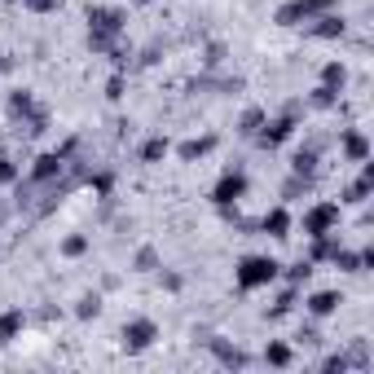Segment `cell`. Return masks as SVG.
<instances>
[{
    "label": "cell",
    "instance_id": "obj_27",
    "mask_svg": "<svg viewBox=\"0 0 374 374\" xmlns=\"http://www.w3.org/2000/svg\"><path fill=\"white\" fill-rule=\"evenodd\" d=\"M62 251H67V255H84V251H88V238H79V234H71L67 242H62Z\"/></svg>",
    "mask_w": 374,
    "mask_h": 374
},
{
    "label": "cell",
    "instance_id": "obj_3",
    "mask_svg": "<svg viewBox=\"0 0 374 374\" xmlns=\"http://www.w3.org/2000/svg\"><path fill=\"white\" fill-rule=\"evenodd\" d=\"M335 225H339V207H335V203H317V207L304 216V234H308V238H321V234H330Z\"/></svg>",
    "mask_w": 374,
    "mask_h": 374
},
{
    "label": "cell",
    "instance_id": "obj_33",
    "mask_svg": "<svg viewBox=\"0 0 374 374\" xmlns=\"http://www.w3.org/2000/svg\"><path fill=\"white\" fill-rule=\"evenodd\" d=\"M137 5H150V0H137Z\"/></svg>",
    "mask_w": 374,
    "mask_h": 374
},
{
    "label": "cell",
    "instance_id": "obj_16",
    "mask_svg": "<svg viewBox=\"0 0 374 374\" xmlns=\"http://www.w3.org/2000/svg\"><path fill=\"white\" fill-rule=\"evenodd\" d=\"M370 189H374V168L366 163V172H361V181H356V185H348V203H361V199H366Z\"/></svg>",
    "mask_w": 374,
    "mask_h": 374
},
{
    "label": "cell",
    "instance_id": "obj_13",
    "mask_svg": "<svg viewBox=\"0 0 374 374\" xmlns=\"http://www.w3.org/2000/svg\"><path fill=\"white\" fill-rule=\"evenodd\" d=\"M9 115H27L31 119V115H36V97H31L27 88H18V93L9 97Z\"/></svg>",
    "mask_w": 374,
    "mask_h": 374
},
{
    "label": "cell",
    "instance_id": "obj_8",
    "mask_svg": "<svg viewBox=\"0 0 374 374\" xmlns=\"http://www.w3.org/2000/svg\"><path fill=\"white\" fill-rule=\"evenodd\" d=\"M290 133H295V119L286 115V119H273L269 128H260L255 137H260V145H282V141H286Z\"/></svg>",
    "mask_w": 374,
    "mask_h": 374
},
{
    "label": "cell",
    "instance_id": "obj_10",
    "mask_svg": "<svg viewBox=\"0 0 374 374\" xmlns=\"http://www.w3.org/2000/svg\"><path fill=\"white\" fill-rule=\"evenodd\" d=\"M339 304H344V300H339L335 290H317V295L308 300V313H313V317H330V313H335Z\"/></svg>",
    "mask_w": 374,
    "mask_h": 374
},
{
    "label": "cell",
    "instance_id": "obj_9",
    "mask_svg": "<svg viewBox=\"0 0 374 374\" xmlns=\"http://www.w3.org/2000/svg\"><path fill=\"white\" fill-rule=\"evenodd\" d=\"M62 163H67V154H40L36 168H31V176H36V181H53V176L62 172Z\"/></svg>",
    "mask_w": 374,
    "mask_h": 374
},
{
    "label": "cell",
    "instance_id": "obj_6",
    "mask_svg": "<svg viewBox=\"0 0 374 374\" xmlns=\"http://www.w3.org/2000/svg\"><path fill=\"white\" fill-rule=\"evenodd\" d=\"M123 13L119 9H88V27L97 31V36H119V31H123Z\"/></svg>",
    "mask_w": 374,
    "mask_h": 374
},
{
    "label": "cell",
    "instance_id": "obj_18",
    "mask_svg": "<svg viewBox=\"0 0 374 374\" xmlns=\"http://www.w3.org/2000/svg\"><path fill=\"white\" fill-rule=\"evenodd\" d=\"M211 145H216V137H199V141H185V145H181V159H189V163H194V159H203V154L211 150Z\"/></svg>",
    "mask_w": 374,
    "mask_h": 374
},
{
    "label": "cell",
    "instance_id": "obj_32",
    "mask_svg": "<svg viewBox=\"0 0 374 374\" xmlns=\"http://www.w3.org/2000/svg\"><path fill=\"white\" fill-rule=\"evenodd\" d=\"M137 269H154V251H150V247L137 251Z\"/></svg>",
    "mask_w": 374,
    "mask_h": 374
},
{
    "label": "cell",
    "instance_id": "obj_5",
    "mask_svg": "<svg viewBox=\"0 0 374 374\" xmlns=\"http://www.w3.org/2000/svg\"><path fill=\"white\" fill-rule=\"evenodd\" d=\"M242 194H247V176H242V172H225L211 199H216V207H225V211H229V207L242 199Z\"/></svg>",
    "mask_w": 374,
    "mask_h": 374
},
{
    "label": "cell",
    "instance_id": "obj_30",
    "mask_svg": "<svg viewBox=\"0 0 374 374\" xmlns=\"http://www.w3.org/2000/svg\"><path fill=\"white\" fill-rule=\"evenodd\" d=\"M308 273H313V265H308V260H300V265H295V269H290V273H286V278H290V282H304V278H308Z\"/></svg>",
    "mask_w": 374,
    "mask_h": 374
},
{
    "label": "cell",
    "instance_id": "obj_17",
    "mask_svg": "<svg viewBox=\"0 0 374 374\" xmlns=\"http://www.w3.org/2000/svg\"><path fill=\"white\" fill-rule=\"evenodd\" d=\"M290 168H295V176H313L317 172V150H300L290 159Z\"/></svg>",
    "mask_w": 374,
    "mask_h": 374
},
{
    "label": "cell",
    "instance_id": "obj_26",
    "mask_svg": "<svg viewBox=\"0 0 374 374\" xmlns=\"http://www.w3.org/2000/svg\"><path fill=\"white\" fill-rule=\"evenodd\" d=\"M290 304H295V290H286V295H278V304L269 308V317H286V313H290Z\"/></svg>",
    "mask_w": 374,
    "mask_h": 374
},
{
    "label": "cell",
    "instance_id": "obj_34",
    "mask_svg": "<svg viewBox=\"0 0 374 374\" xmlns=\"http://www.w3.org/2000/svg\"><path fill=\"white\" fill-rule=\"evenodd\" d=\"M0 71H5V62H0Z\"/></svg>",
    "mask_w": 374,
    "mask_h": 374
},
{
    "label": "cell",
    "instance_id": "obj_12",
    "mask_svg": "<svg viewBox=\"0 0 374 374\" xmlns=\"http://www.w3.org/2000/svg\"><path fill=\"white\" fill-rule=\"evenodd\" d=\"M344 154L352 159V163H366V159H370V141L361 133H344Z\"/></svg>",
    "mask_w": 374,
    "mask_h": 374
},
{
    "label": "cell",
    "instance_id": "obj_28",
    "mask_svg": "<svg viewBox=\"0 0 374 374\" xmlns=\"http://www.w3.org/2000/svg\"><path fill=\"white\" fill-rule=\"evenodd\" d=\"M97 308H102V300H97V295H84L75 313H79V317H97Z\"/></svg>",
    "mask_w": 374,
    "mask_h": 374
},
{
    "label": "cell",
    "instance_id": "obj_21",
    "mask_svg": "<svg viewBox=\"0 0 374 374\" xmlns=\"http://www.w3.org/2000/svg\"><path fill=\"white\" fill-rule=\"evenodd\" d=\"M211 348H216V356H220L225 366H242V361H247V356H242L238 348H229V344H220V339H211Z\"/></svg>",
    "mask_w": 374,
    "mask_h": 374
},
{
    "label": "cell",
    "instance_id": "obj_7",
    "mask_svg": "<svg viewBox=\"0 0 374 374\" xmlns=\"http://www.w3.org/2000/svg\"><path fill=\"white\" fill-rule=\"evenodd\" d=\"M308 31H313L317 40H339V36L348 31V22L335 18V13H321V18H313V27H308Z\"/></svg>",
    "mask_w": 374,
    "mask_h": 374
},
{
    "label": "cell",
    "instance_id": "obj_15",
    "mask_svg": "<svg viewBox=\"0 0 374 374\" xmlns=\"http://www.w3.org/2000/svg\"><path fill=\"white\" fill-rule=\"evenodd\" d=\"M163 154H168V137H150L141 145V163H159Z\"/></svg>",
    "mask_w": 374,
    "mask_h": 374
},
{
    "label": "cell",
    "instance_id": "obj_23",
    "mask_svg": "<svg viewBox=\"0 0 374 374\" xmlns=\"http://www.w3.org/2000/svg\"><path fill=\"white\" fill-rule=\"evenodd\" d=\"M335 102H339V88H326V84H321V88L313 93V106H317V110H330Z\"/></svg>",
    "mask_w": 374,
    "mask_h": 374
},
{
    "label": "cell",
    "instance_id": "obj_2",
    "mask_svg": "<svg viewBox=\"0 0 374 374\" xmlns=\"http://www.w3.org/2000/svg\"><path fill=\"white\" fill-rule=\"evenodd\" d=\"M330 9H335V0H290V5L278 9V27H304Z\"/></svg>",
    "mask_w": 374,
    "mask_h": 374
},
{
    "label": "cell",
    "instance_id": "obj_25",
    "mask_svg": "<svg viewBox=\"0 0 374 374\" xmlns=\"http://www.w3.org/2000/svg\"><path fill=\"white\" fill-rule=\"evenodd\" d=\"M13 181H18V168H13L9 154H0V185H13Z\"/></svg>",
    "mask_w": 374,
    "mask_h": 374
},
{
    "label": "cell",
    "instance_id": "obj_31",
    "mask_svg": "<svg viewBox=\"0 0 374 374\" xmlns=\"http://www.w3.org/2000/svg\"><path fill=\"white\" fill-rule=\"evenodd\" d=\"M106 97H110V102H119V97H123V79H119V75L106 84Z\"/></svg>",
    "mask_w": 374,
    "mask_h": 374
},
{
    "label": "cell",
    "instance_id": "obj_29",
    "mask_svg": "<svg viewBox=\"0 0 374 374\" xmlns=\"http://www.w3.org/2000/svg\"><path fill=\"white\" fill-rule=\"evenodd\" d=\"M62 5V0H27V9H36V13H53Z\"/></svg>",
    "mask_w": 374,
    "mask_h": 374
},
{
    "label": "cell",
    "instance_id": "obj_20",
    "mask_svg": "<svg viewBox=\"0 0 374 374\" xmlns=\"http://www.w3.org/2000/svg\"><path fill=\"white\" fill-rule=\"evenodd\" d=\"M339 251V242L330 238V234H321V238H313V260H330Z\"/></svg>",
    "mask_w": 374,
    "mask_h": 374
},
{
    "label": "cell",
    "instance_id": "obj_1",
    "mask_svg": "<svg viewBox=\"0 0 374 374\" xmlns=\"http://www.w3.org/2000/svg\"><path fill=\"white\" fill-rule=\"evenodd\" d=\"M278 260H269V255H247L238 265V286L242 290H255V286H269L273 278H278Z\"/></svg>",
    "mask_w": 374,
    "mask_h": 374
},
{
    "label": "cell",
    "instance_id": "obj_22",
    "mask_svg": "<svg viewBox=\"0 0 374 374\" xmlns=\"http://www.w3.org/2000/svg\"><path fill=\"white\" fill-rule=\"evenodd\" d=\"M265 361H269V366H290V348H286V344H269V348H265Z\"/></svg>",
    "mask_w": 374,
    "mask_h": 374
},
{
    "label": "cell",
    "instance_id": "obj_14",
    "mask_svg": "<svg viewBox=\"0 0 374 374\" xmlns=\"http://www.w3.org/2000/svg\"><path fill=\"white\" fill-rule=\"evenodd\" d=\"M286 229H290V216L278 207V211H269L265 216V234H273V238H286Z\"/></svg>",
    "mask_w": 374,
    "mask_h": 374
},
{
    "label": "cell",
    "instance_id": "obj_19",
    "mask_svg": "<svg viewBox=\"0 0 374 374\" xmlns=\"http://www.w3.org/2000/svg\"><path fill=\"white\" fill-rule=\"evenodd\" d=\"M344 79H348V71L339 67V62H326V71H321V84H326V88H344Z\"/></svg>",
    "mask_w": 374,
    "mask_h": 374
},
{
    "label": "cell",
    "instance_id": "obj_11",
    "mask_svg": "<svg viewBox=\"0 0 374 374\" xmlns=\"http://www.w3.org/2000/svg\"><path fill=\"white\" fill-rule=\"evenodd\" d=\"M22 335V308H9V313H0V344H9V339Z\"/></svg>",
    "mask_w": 374,
    "mask_h": 374
},
{
    "label": "cell",
    "instance_id": "obj_4",
    "mask_svg": "<svg viewBox=\"0 0 374 374\" xmlns=\"http://www.w3.org/2000/svg\"><path fill=\"white\" fill-rule=\"evenodd\" d=\"M154 339H159V326H154V321H145V317H137V321H128V326H123V348L128 352H145Z\"/></svg>",
    "mask_w": 374,
    "mask_h": 374
},
{
    "label": "cell",
    "instance_id": "obj_24",
    "mask_svg": "<svg viewBox=\"0 0 374 374\" xmlns=\"http://www.w3.org/2000/svg\"><path fill=\"white\" fill-rule=\"evenodd\" d=\"M260 128H265V115H260V110H247V115H242V133H247V137H255Z\"/></svg>",
    "mask_w": 374,
    "mask_h": 374
}]
</instances>
